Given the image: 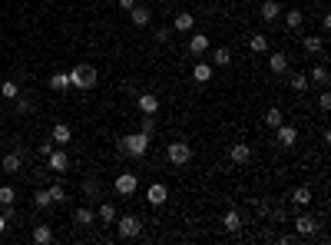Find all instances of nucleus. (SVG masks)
Segmentation results:
<instances>
[{
	"label": "nucleus",
	"instance_id": "nucleus-30",
	"mask_svg": "<svg viewBox=\"0 0 331 245\" xmlns=\"http://www.w3.org/2000/svg\"><path fill=\"white\" fill-rule=\"evenodd\" d=\"M249 47H252V53H265V50H269V37H262V33H255V37L249 40Z\"/></svg>",
	"mask_w": 331,
	"mask_h": 245
},
{
	"label": "nucleus",
	"instance_id": "nucleus-27",
	"mask_svg": "<svg viewBox=\"0 0 331 245\" xmlns=\"http://www.w3.org/2000/svg\"><path fill=\"white\" fill-rule=\"evenodd\" d=\"M4 172H20V152H7L4 156Z\"/></svg>",
	"mask_w": 331,
	"mask_h": 245
},
{
	"label": "nucleus",
	"instance_id": "nucleus-17",
	"mask_svg": "<svg viewBox=\"0 0 331 245\" xmlns=\"http://www.w3.org/2000/svg\"><path fill=\"white\" fill-rule=\"evenodd\" d=\"M189 50L192 53H206L209 50V37L206 33H192V37H189Z\"/></svg>",
	"mask_w": 331,
	"mask_h": 245
},
{
	"label": "nucleus",
	"instance_id": "nucleus-36",
	"mask_svg": "<svg viewBox=\"0 0 331 245\" xmlns=\"http://www.w3.org/2000/svg\"><path fill=\"white\" fill-rule=\"evenodd\" d=\"M13 199H17V192H13L10 186H0V206H10Z\"/></svg>",
	"mask_w": 331,
	"mask_h": 245
},
{
	"label": "nucleus",
	"instance_id": "nucleus-24",
	"mask_svg": "<svg viewBox=\"0 0 331 245\" xmlns=\"http://www.w3.org/2000/svg\"><path fill=\"white\" fill-rule=\"evenodd\" d=\"M292 199L298 202V206H312V189H308V186H298L292 192Z\"/></svg>",
	"mask_w": 331,
	"mask_h": 245
},
{
	"label": "nucleus",
	"instance_id": "nucleus-12",
	"mask_svg": "<svg viewBox=\"0 0 331 245\" xmlns=\"http://www.w3.org/2000/svg\"><path fill=\"white\" fill-rule=\"evenodd\" d=\"M258 13H262V20H269V24H272V20L281 17V4H278V0H265V4L258 7Z\"/></svg>",
	"mask_w": 331,
	"mask_h": 245
},
{
	"label": "nucleus",
	"instance_id": "nucleus-7",
	"mask_svg": "<svg viewBox=\"0 0 331 245\" xmlns=\"http://www.w3.org/2000/svg\"><path fill=\"white\" fill-rule=\"evenodd\" d=\"M166 199H169V189L163 183H152L149 189H146V202H149V206H163Z\"/></svg>",
	"mask_w": 331,
	"mask_h": 245
},
{
	"label": "nucleus",
	"instance_id": "nucleus-44",
	"mask_svg": "<svg viewBox=\"0 0 331 245\" xmlns=\"http://www.w3.org/2000/svg\"><path fill=\"white\" fill-rule=\"evenodd\" d=\"M4 229H7V219H4V212H0V232H4Z\"/></svg>",
	"mask_w": 331,
	"mask_h": 245
},
{
	"label": "nucleus",
	"instance_id": "nucleus-40",
	"mask_svg": "<svg viewBox=\"0 0 331 245\" xmlns=\"http://www.w3.org/2000/svg\"><path fill=\"white\" fill-rule=\"evenodd\" d=\"M20 113H30V100H24V96H17V116Z\"/></svg>",
	"mask_w": 331,
	"mask_h": 245
},
{
	"label": "nucleus",
	"instance_id": "nucleus-6",
	"mask_svg": "<svg viewBox=\"0 0 331 245\" xmlns=\"http://www.w3.org/2000/svg\"><path fill=\"white\" fill-rule=\"evenodd\" d=\"M229 159H232V163H238V166H245V163L252 159V146H249V143H232Z\"/></svg>",
	"mask_w": 331,
	"mask_h": 245
},
{
	"label": "nucleus",
	"instance_id": "nucleus-41",
	"mask_svg": "<svg viewBox=\"0 0 331 245\" xmlns=\"http://www.w3.org/2000/svg\"><path fill=\"white\" fill-rule=\"evenodd\" d=\"M83 192H86L90 199H96V183H93V179H86V183H83Z\"/></svg>",
	"mask_w": 331,
	"mask_h": 245
},
{
	"label": "nucleus",
	"instance_id": "nucleus-13",
	"mask_svg": "<svg viewBox=\"0 0 331 245\" xmlns=\"http://www.w3.org/2000/svg\"><path fill=\"white\" fill-rule=\"evenodd\" d=\"M139 109H143V113H149V116H156V109H159L156 93H139Z\"/></svg>",
	"mask_w": 331,
	"mask_h": 245
},
{
	"label": "nucleus",
	"instance_id": "nucleus-37",
	"mask_svg": "<svg viewBox=\"0 0 331 245\" xmlns=\"http://www.w3.org/2000/svg\"><path fill=\"white\" fill-rule=\"evenodd\" d=\"M47 192H50V199H53V202H63V199H67V195H63V186H50Z\"/></svg>",
	"mask_w": 331,
	"mask_h": 245
},
{
	"label": "nucleus",
	"instance_id": "nucleus-32",
	"mask_svg": "<svg viewBox=\"0 0 331 245\" xmlns=\"http://www.w3.org/2000/svg\"><path fill=\"white\" fill-rule=\"evenodd\" d=\"M139 132H146V136H152V132H156V116L143 113V123H139Z\"/></svg>",
	"mask_w": 331,
	"mask_h": 245
},
{
	"label": "nucleus",
	"instance_id": "nucleus-28",
	"mask_svg": "<svg viewBox=\"0 0 331 245\" xmlns=\"http://www.w3.org/2000/svg\"><path fill=\"white\" fill-rule=\"evenodd\" d=\"M50 90H56V93L70 90V80H67V73H53V76H50Z\"/></svg>",
	"mask_w": 331,
	"mask_h": 245
},
{
	"label": "nucleus",
	"instance_id": "nucleus-35",
	"mask_svg": "<svg viewBox=\"0 0 331 245\" xmlns=\"http://www.w3.org/2000/svg\"><path fill=\"white\" fill-rule=\"evenodd\" d=\"M33 206L37 209H47V206H53V199H50V192H47V189H40L37 195H33Z\"/></svg>",
	"mask_w": 331,
	"mask_h": 245
},
{
	"label": "nucleus",
	"instance_id": "nucleus-14",
	"mask_svg": "<svg viewBox=\"0 0 331 245\" xmlns=\"http://www.w3.org/2000/svg\"><path fill=\"white\" fill-rule=\"evenodd\" d=\"M73 222L80 229H86V226H93V222H96V212H93V209H76V212H73Z\"/></svg>",
	"mask_w": 331,
	"mask_h": 245
},
{
	"label": "nucleus",
	"instance_id": "nucleus-1",
	"mask_svg": "<svg viewBox=\"0 0 331 245\" xmlns=\"http://www.w3.org/2000/svg\"><path fill=\"white\" fill-rule=\"evenodd\" d=\"M149 143H152V136H146V132H129V136L119 139V152L133 159H143L149 152Z\"/></svg>",
	"mask_w": 331,
	"mask_h": 245
},
{
	"label": "nucleus",
	"instance_id": "nucleus-3",
	"mask_svg": "<svg viewBox=\"0 0 331 245\" xmlns=\"http://www.w3.org/2000/svg\"><path fill=\"white\" fill-rule=\"evenodd\" d=\"M166 159H169L172 166H186L189 159H192V146L182 143V139H175V143L166 146Z\"/></svg>",
	"mask_w": 331,
	"mask_h": 245
},
{
	"label": "nucleus",
	"instance_id": "nucleus-31",
	"mask_svg": "<svg viewBox=\"0 0 331 245\" xmlns=\"http://www.w3.org/2000/svg\"><path fill=\"white\" fill-rule=\"evenodd\" d=\"M292 90L295 93H305L308 90V73H292Z\"/></svg>",
	"mask_w": 331,
	"mask_h": 245
},
{
	"label": "nucleus",
	"instance_id": "nucleus-33",
	"mask_svg": "<svg viewBox=\"0 0 331 245\" xmlns=\"http://www.w3.org/2000/svg\"><path fill=\"white\" fill-rule=\"evenodd\" d=\"M96 219H103V222H113V219H116V209H113L109 202H100V212H96Z\"/></svg>",
	"mask_w": 331,
	"mask_h": 245
},
{
	"label": "nucleus",
	"instance_id": "nucleus-15",
	"mask_svg": "<svg viewBox=\"0 0 331 245\" xmlns=\"http://www.w3.org/2000/svg\"><path fill=\"white\" fill-rule=\"evenodd\" d=\"M50 139H53V143H70V139H73V129H70L67 123H56L53 132H50Z\"/></svg>",
	"mask_w": 331,
	"mask_h": 245
},
{
	"label": "nucleus",
	"instance_id": "nucleus-42",
	"mask_svg": "<svg viewBox=\"0 0 331 245\" xmlns=\"http://www.w3.org/2000/svg\"><path fill=\"white\" fill-rule=\"evenodd\" d=\"M156 43H169V30H166V27H159V30H156Z\"/></svg>",
	"mask_w": 331,
	"mask_h": 245
},
{
	"label": "nucleus",
	"instance_id": "nucleus-21",
	"mask_svg": "<svg viewBox=\"0 0 331 245\" xmlns=\"http://www.w3.org/2000/svg\"><path fill=\"white\" fill-rule=\"evenodd\" d=\"M222 226L229 229V232H238V229H242V219H238V212H232V209H229V212L222 215Z\"/></svg>",
	"mask_w": 331,
	"mask_h": 245
},
{
	"label": "nucleus",
	"instance_id": "nucleus-38",
	"mask_svg": "<svg viewBox=\"0 0 331 245\" xmlns=\"http://www.w3.org/2000/svg\"><path fill=\"white\" fill-rule=\"evenodd\" d=\"M318 109H321V113H328V109H331V93H321L318 96Z\"/></svg>",
	"mask_w": 331,
	"mask_h": 245
},
{
	"label": "nucleus",
	"instance_id": "nucleus-16",
	"mask_svg": "<svg viewBox=\"0 0 331 245\" xmlns=\"http://www.w3.org/2000/svg\"><path fill=\"white\" fill-rule=\"evenodd\" d=\"M192 76H195V83H209L212 80V63H195Z\"/></svg>",
	"mask_w": 331,
	"mask_h": 245
},
{
	"label": "nucleus",
	"instance_id": "nucleus-8",
	"mask_svg": "<svg viewBox=\"0 0 331 245\" xmlns=\"http://www.w3.org/2000/svg\"><path fill=\"white\" fill-rule=\"evenodd\" d=\"M295 232L298 235H315L318 232V219H315V215H298V219H295Z\"/></svg>",
	"mask_w": 331,
	"mask_h": 245
},
{
	"label": "nucleus",
	"instance_id": "nucleus-39",
	"mask_svg": "<svg viewBox=\"0 0 331 245\" xmlns=\"http://www.w3.org/2000/svg\"><path fill=\"white\" fill-rule=\"evenodd\" d=\"M53 149H56V143H53V139H47V143H40V156H43V159L50 156Z\"/></svg>",
	"mask_w": 331,
	"mask_h": 245
},
{
	"label": "nucleus",
	"instance_id": "nucleus-26",
	"mask_svg": "<svg viewBox=\"0 0 331 245\" xmlns=\"http://www.w3.org/2000/svg\"><path fill=\"white\" fill-rule=\"evenodd\" d=\"M301 47H305V53H321L325 40H321V37H305V40H301Z\"/></svg>",
	"mask_w": 331,
	"mask_h": 245
},
{
	"label": "nucleus",
	"instance_id": "nucleus-5",
	"mask_svg": "<svg viewBox=\"0 0 331 245\" xmlns=\"http://www.w3.org/2000/svg\"><path fill=\"white\" fill-rule=\"evenodd\" d=\"M47 169H53V172H67V169H70V152L53 149L50 156H47Z\"/></svg>",
	"mask_w": 331,
	"mask_h": 245
},
{
	"label": "nucleus",
	"instance_id": "nucleus-25",
	"mask_svg": "<svg viewBox=\"0 0 331 245\" xmlns=\"http://www.w3.org/2000/svg\"><path fill=\"white\" fill-rule=\"evenodd\" d=\"M0 96H4V100H17L20 96V86L13 80H4V86H0Z\"/></svg>",
	"mask_w": 331,
	"mask_h": 245
},
{
	"label": "nucleus",
	"instance_id": "nucleus-10",
	"mask_svg": "<svg viewBox=\"0 0 331 245\" xmlns=\"http://www.w3.org/2000/svg\"><path fill=\"white\" fill-rule=\"evenodd\" d=\"M116 192H119V195H133V192H136V176H133V172L116 176Z\"/></svg>",
	"mask_w": 331,
	"mask_h": 245
},
{
	"label": "nucleus",
	"instance_id": "nucleus-43",
	"mask_svg": "<svg viewBox=\"0 0 331 245\" xmlns=\"http://www.w3.org/2000/svg\"><path fill=\"white\" fill-rule=\"evenodd\" d=\"M119 7H123V10H133V7H136V0H119Z\"/></svg>",
	"mask_w": 331,
	"mask_h": 245
},
{
	"label": "nucleus",
	"instance_id": "nucleus-18",
	"mask_svg": "<svg viewBox=\"0 0 331 245\" xmlns=\"http://www.w3.org/2000/svg\"><path fill=\"white\" fill-rule=\"evenodd\" d=\"M269 70L281 76V73L288 70V57H285V53H272V57H269Z\"/></svg>",
	"mask_w": 331,
	"mask_h": 245
},
{
	"label": "nucleus",
	"instance_id": "nucleus-34",
	"mask_svg": "<svg viewBox=\"0 0 331 245\" xmlns=\"http://www.w3.org/2000/svg\"><path fill=\"white\" fill-rule=\"evenodd\" d=\"M265 123H269V126H281V123H285V116H281V109H278V106H272L269 113H265Z\"/></svg>",
	"mask_w": 331,
	"mask_h": 245
},
{
	"label": "nucleus",
	"instance_id": "nucleus-9",
	"mask_svg": "<svg viewBox=\"0 0 331 245\" xmlns=\"http://www.w3.org/2000/svg\"><path fill=\"white\" fill-rule=\"evenodd\" d=\"M192 24H195L192 13H189V10H179V13H175V20H172V30L175 33H189V30H192Z\"/></svg>",
	"mask_w": 331,
	"mask_h": 245
},
{
	"label": "nucleus",
	"instance_id": "nucleus-22",
	"mask_svg": "<svg viewBox=\"0 0 331 245\" xmlns=\"http://www.w3.org/2000/svg\"><path fill=\"white\" fill-rule=\"evenodd\" d=\"M312 80L318 83V86H328V80H331V73H328V66L325 63H318V66L312 70Z\"/></svg>",
	"mask_w": 331,
	"mask_h": 245
},
{
	"label": "nucleus",
	"instance_id": "nucleus-20",
	"mask_svg": "<svg viewBox=\"0 0 331 245\" xmlns=\"http://www.w3.org/2000/svg\"><path fill=\"white\" fill-rule=\"evenodd\" d=\"M301 24H305V13L301 10H285V27L288 30H298Z\"/></svg>",
	"mask_w": 331,
	"mask_h": 245
},
{
	"label": "nucleus",
	"instance_id": "nucleus-19",
	"mask_svg": "<svg viewBox=\"0 0 331 245\" xmlns=\"http://www.w3.org/2000/svg\"><path fill=\"white\" fill-rule=\"evenodd\" d=\"M129 13H133V24H136V27H146V24H149V17H152V13H149V7H139V4L133 7Z\"/></svg>",
	"mask_w": 331,
	"mask_h": 245
},
{
	"label": "nucleus",
	"instance_id": "nucleus-23",
	"mask_svg": "<svg viewBox=\"0 0 331 245\" xmlns=\"http://www.w3.org/2000/svg\"><path fill=\"white\" fill-rule=\"evenodd\" d=\"M50 239H53V229L50 226H37V229H33V242H37V245H47Z\"/></svg>",
	"mask_w": 331,
	"mask_h": 245
},
{
	"label": "nucleus",
	"instance_id": "nucleus-29",
	"mask_svg": "<svg viewBox=\"0 0 331 245\" xmlns=\"http://www.w3.org/2000/svg\"><path fill=\"white\" fill-rule=\"evenodd\" d=\"M212 63H215V66H229V63H232V50H229V47H219L215 57H212Z\"/></svg>",
	"mask_w": 331,
	"mask_h": 245
},
{
	"label": "nucleus",
	"instance_id": "nucleus-11",
	"mask_svg": "<svg viewBox=\"0 0 331 245\" xmlns=\"http://www.w3.org/2000/svg\"><path fill=\"white\" fill-rule=\"evenodd\" d=\"M275 129H278V143L285 146V149L298 143V129H295V126H285V123H281V126H275Z\"/></svg>",
	"mask_w": 331,
	"mask_h": 245
},
{
	"label": "nucleus",
	"instance_id": "nucleus-4",
	"mask_svg": "<svg viewBox=\"0 0 331 245\" xmlns=\"http://www.w3.org/2000/svg\"><path fill=\"white\" fill-rule=\"evenodd\" d=\"M116 229H119L123 239H139V235H143V219H139V215H123Z\"/></svg>",
	"mask_w": 331,
	"mask_h": 245
},
{
	"label": "nucleus",
	"instance_id": "nucleus-2",
	"mask_svg": "<svg viewBox=\"0 0 331 245\" xmlns=\"http://www.w3.org/2000/svg\"><path fill=\"white\" fill-rule=\"evenodd\" d=\"M70 86L73 90H93L96 83H100V73H96V66H90V63H80V66H73L67 73Z\"/></svg>",
	"mask_w": 331,
	"mask_h": 245
}]
</instances>
